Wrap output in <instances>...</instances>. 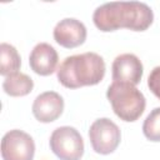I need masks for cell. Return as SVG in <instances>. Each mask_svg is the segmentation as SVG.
Masks as SVG:
<instances>
[{
    "label": "cell",
    "instance_id": "cell-1",
    "mask_svg": "<svg viewBox=\"0 0 160 160\" xmlns=\"http://www.w3.org/2000/svg\"><path fill=\"white\" fill-rule=\"evenodd\" d=\"M154 20L152 10L140 1H111L96 8L92 15L95 26L104 32L125 28L132 31L146 30Z\"/></svg>",
    "mask_w": 160,
    "mask_h": 160
},
{
    "label": "cell",
    "instance_id": "cell-2",
    "mask_svg": "<svg viewBox=\"0 0 160 160\" xmlns=\"http://www.w3.org/2000/svg\"><path fill=\"white\" fill-rule=\"evenodd\" d=\"M59 82L68 89L99 84L105 75V61L96 52L68 56L56 70Z\"/></svg>",
    "mask_w": 160,
    "mask_h": 160
},
{
    "label": "cell",
    "instance_id": "cell-3",
    "mask_svg": "<svg viewBox=\"0 0 160 160\" xmlns=\"http://www.w3.org/2000/svg\"><path fill=\"white\" fill-rule=\"evenodd\" d=\"M106 98L111 104V108L118 118L124 121L138 120L146 106L145 96L135 88V85L120 81H112L108 88Z\"/></svg>",
    "mask_w": 160,
    "mask_h": 160
},
{
    "label": "cell",
    "instance_id": "cell-4",
    "mask_svg": "<svg viewBox=\"0 0 160 160\" xmlns=\"http://www.w3.org/2000/svg\"><path fill=\"white\" fill-rule=\"evenodd\" d=\"M51 151L60 160H80L84 154V140L72 126H60L50 136Z\"/></svg>",
    "mask_w": 160,
    "mask_h": 160
},
{
    "label": "cell",
    "instance_id": "cell-5",
    "mask_svg": "<svg viewBox=\"0 0 160 160\" xmlns=\"http://www.w3.org/2000/svg\"><path fill=\"white\" fill-rule=\"evenodd\" d=\"M89 138L95 152L101 155L111 154L120 144L121 132L119 126L108 118L95 120L89 129Z\"/></svg>",
    "mask_w": 160,
    "mask_h": 160
},
{
    "label": "cell",
    "instance_id": "cell-6",
    "mask_svg": "<svg viewBox=\"0 0 160 160\" xmlns=\"http://www.w3.org/2000/svg\"><path fill=\"white\" fill-rule=\"evenodd\" d=\"M35 142L32 138L22 130H10L1 140L2 160H32Z\"/></svg>",
    "mask_w": 160,
    "mask_h": 160
},
{
    "label": "cell",
    "instance_id": "cell-7",
    "mask_svg": "<svg viewBox=\"0 0 160 160\" xmlns=\"http://www.w3.org/2000/svg\"><path fill=\"white\" fill-rule=\"evenodd\" d=\"M54 39L66 49L80 46L86 40V28L80 20L72 18L62 19L54 28Z\"/></svg>",
    "mask_w": 160,
    "mask_h": 160
},
{
    "label": "cell",
    "instance_id": "cell-8",
    "mask_svg": "<svg viewBox=\"0 0 160 160\" xmlns=\"http://www.w3.org/2000/svg\"><path fill=\"white\" fill-rule=\"evenodd\" d=\"M112 80L138 85L142 78L141 60L134 54H121L112 61Z\"/></svg>",
    "mask_w": 160,
    "mask_h": 160
},
{
    "label": "cell",
    "instance_id": "cell-9",
    "mask_svg": "<svg viewBox=\"0 0 160 160\" xmlns=\"http://www.w3.org/2000/svg\"><path fill=\"white\" fill-rule=\"evenodd\" d=\"M64 110V100L55 91H45L36 96L32 104V114L40 122L56 120Z\"/></svg>",
    "mask_w": 160,
    "mask_h": 160
},
{
    "label": "cell",
    "instance_id": "cell-10",
    "mask_svg": "<svg viewBox=\"0 0 160 160\" xmlns=\"http://www.w3.org/2000/svg\"><path fill=\"white\" fill-rule=\"evenodd\" d=\"M59 56L56 50L48 42H39L30 52L29 64L34 72L41 76L51 75L58 66Z\"/></svg>",
    "mask_w": 160,
    "mask_h": 160
},
{
    "label": "cell",
    "instance_id": "cell-11",
    "mask_svg": "<svg viewBox=\"0 0 160 160\" xmlns=\"http://www.w3.org/2000/svg\"><path fill=\"white\" fill-rule=\"evenodd\" d=\"M34 81L24 72H15L5 78L2 82L4 91L10 96H25L32 91Z\"/></svg>",
    "mask_w": 160,
    "mask_h": 160
},
{
    "label": "cell",
    "instance_id": "cell-12",
    "mask_svg": "<svg viewBox=\"0 0 160 160\" xmlns=\"http://www.w3.org/2000/svg\"><path fill=\"white\" fill-rule=\"evenodd\" d=\"M20 65H21V59L18 50L8 42H1L0 44V74L5 78L11 74H15L20 69Z\"/></svg>",
    "mask_w": 160,
    "mask_h": 160
},
{
    "label": "cell",
    "instance_id": "cell-13",
    "mask_svg": "<svg viewBox=\"0 0 160 160\" xmlns=\"http://www.w3.org/2000/svg\"><path fill=\"white\" fill-rule=\"evenodd\" d=\"M142 132L150 141H160V108H155L142 124Z\"/></svg>",
    "mask_w": 160,
    "mask_h": 160
},
{
    "label": "cell",
    "instance_id": "cell-14",
    "mask_svg": "<svg viewBox=\"0 0 160 160\" xmlns=\"http://www.w3.org/2000/svg\"><path fill=\"white\" fill-rule=\"evenodd\" d=\"M148 86L150 91L160 100V66H156L151 70L148 78Z\"/></svg>",
    "mask_w": 160,
    "mask_h": 160
}]
</instances>
